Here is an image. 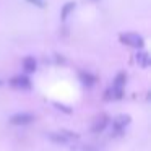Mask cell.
<instances>
[{
    "label": "cell",
    "instance_id": "obj_1",
    "mask_svg": "<svg viewBox=\"0 0 151 151\" xmlns=\"http://www.w3.org/2000/svg\"><path fill=\"white\" fill-rule=\"evenodd\" d=\"M119 41H120L124 46H128V47H135V49H141L145 46V39L143 36L137 33H122L119 36Z\"/></svg>",
    "mask_w": 151,
    "mask_h": 151
},
{
    "label": "cell",
    "instance_id": "obj_2",
    "mask_svg": "<svg viewBox=\"0 0 151 151\" xmlns=\"http://www.w3.org/2000/svg\"><path fill=\"white\" fill-rule=\"evenodd\" d=\"M34 114H29V112H18V114H13L10 117V124L12 125H29L34 122Z\"/></svg>",
    "mask_w": 151,
    "mask_h": 151
},
{
    "label": "cell",
    "instance_id": "obj_3",
    "mask_svg": "<svg viewBox=\"0 0 151 151\" xmlns=\"http://www.w3.org/2000/svg\"><path fill=\"white\" fill-rule=\"evenodd\" d=\"M109 122H111V119H109L107 114H99L91 125V132L93 133H101V132H104L107 128Z\"/></svg>",
    "mask_w": 151,
    "mask_h": 151
},
{
    "label": "cell",
    "instance_id": "obj_4",
    "mask_svg": "<svg viewBox=\"0 0 151 151\" xmlns=\"http://www.w3.org/2000/svg\"><path fill=\"white\" fill-rule=\"evenodd\" d=\"M130 122H132V117H130V115H127V114L117 115V117L112 120V130H114L115 133H120V132L125 130V127H127Z\"/></svg>",
    "mask_w": 151,
    "mask_h": 151
},
{
    "label": "cell",
    "instance_id": "obj_5",
    "mask_svg": "<svg viewBox=\"0 0 151 151\" xmlns=\"http://www.w3.org/2000/svg\"><path fill=\"white\" fill-rule=\"evenodd\" d=\"M10 85L17 89H24V91H28V89H31V80L28 78L26 75H17L10 80Z\"/></svg>",
    "mask_w": 151,
    "mask_h": 151
},
{
    "label": "cell",
    "instance_id": "obj_6",
    "mask_svg": "<svg viewBox=\"0 0 151 151\" xmlns=\"http://www.w3.org/2000/svg\"><path fill=\"white\" fill-rule=\"evenodd\" d=\"M23 70L26 73H34V72H36V70H37L36 59H34V57H31V55L24 57V59H23Z\"/></svg>",
    "mask_w": 151,
    "mask_h": 151
},
{
    "label": "cell",
    "instance_id": "obj_7",
    "mask_svg": "<svg viewBox=\"0 0 151 151\" xmlns=\"http://www.w3.org/2000/svg\"><path fill=\"white\" fill-rule=\"evenodd\" d=\"M135 60H137V63L140 67H143V68H148L151 63V57L148 52H145V50H141V52H138L137 55H135Z\"/></svg>",
    "mask_w": 151,
    "mask_h": 151
},
{
    "label": "cell",
    "instance_id": "obj_8",
    "mask_svg": "<svg viewBox=\"0 0 151 151\" xmlns=\"http://www.w3.org/2000/svg\"><path fill=\"white\" fill-rule=\"evenodd\" d=\"M80 81H81L85 86L91 88V86L98 81V78H96L94 75H91V73H88V72H80Z\"/></svg>",
    "mask_w": 151,
    "mask_h": 151
},
{
    "label": "cell",
    "instance_id": "obj_9",
    "mask_svg": "<svg viewBox=\"0 0 151 151\" xmlns=\"http://www.w3.org/2000/svg\"><path fill=\"white\" fill-rule=\"evenodd\" d=\"M75 8H76L75 2H67V4L62 7V10H60V18L65 21L67 18L70 17V13H73V12H75Z\"/></svg>",
    "mask_w": 151,
    "mask_h": 151
},
{
    "label": "cell",
    "instance_id": "obj_10",
    "mask_svg": "<svg viewBox=\"0 0 151 151\" xmlns=\"http://www.w3.org/2000/svg\"><path fill=\"white\" fill-rule=\"evenodd\" d=\"M125 83H127V73L120 72V73H117V76L114 78L112 86H115V88H125Z\"/></svg>",
    "mask_w": 151,
    "mask_h": 151
},
{
    "label": "cell",
    "instance_id": "obj_11",
    "mask_svg": "<svg viewBox=\"0 0 151 151\" xmlns=\"http://www.w3.org/2000/svg\"><path fill=\"white\" fill-rule=\"evenodd\" d=\"M49 138L54 141V143H60V145H67L68 143V140H67V137L60 132V133H49Z\"/></svg>",
    "mask_w": 151,
    "mask_h": 151
},
{
    "label": "cell",
    "instance_id": "obj_12",
    "mask_svg": "<svg viewBox=\"0 0 151 151\" xmlns=\"http://www.w3.org/2000/svg\"><path fill=\"white\" fill-rule=\"evenodd\" d=\"M55 107H59L60 111L67 112V114H70V112H72V109H70V107H65V106H62V104H55Z\"/></svg>",
    "mask_w": 151,
    "mask_h": 151
},
{
    "label": "cell",
    "instance_id": "obj_13",
    "mask_svg": "<svg viewBox=\"0 0 151 151\" xmlns=\"http://www.w3.org/2000/svg\"><path fill=\"white\" fill-rule=\"evenodd\" d=\"M29 4H34L37 5V7H44V0H28Z\"/></svg>",
    "mask_w": 151,
    "mask_h": 151
}]
</instances>
